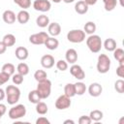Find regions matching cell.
Instances as JSON below:
<instances>
[{
    "label": "cell",
    "mask_w": 124,
    "mask_h": 124,
    "mask_svg": "<svg viewBox=\"0 0 124 124\" xmlns=\"http://www.w3.org/2000/svg\"><path fill=\"white\" fill-rule=\"evenodd\" d=\"M6 99L9 105H16L20 98V90L16 85H8L5 89Z\"/></svg>",
    "instance_id": "1"
},
{
    "label": "cell",
    "mask_w": 124,
    "mask_h": 124,
    "mask_svg": "<svg viewBox=\"0 0 124 124\" xmlns=\"http://www.w3.org/2000/svg\"><path fill=\"white\" fill-rule=\"evenodd\" d=\"M86 46L91 52L98 53L103 46V42L101 37L94 34L89 35V37L86 39Z\"/></svg>",
    "instance_id": "2"
},
{
    "label": "cell",
    "mask_w": 124,
    "mask_h": 124,
    "mask_svg": "<svg viewBox=\"0 0 124 124\" xmlns=\"http://www.w3.org/2000/svg\"><path fill=\"white\" fill-rule=\"evenodd\" d=\"M36 90L38 91L41 99H46L49 97L51 93V81L49 79H45L42 81H39L37 84Z\"/></svg>",
    "instance_id": "3"
},
{
    "label": "cell",
    "mask_w": 124,
    "mask_h": 124,
    "mask_svg": "<svg viewBox=\"0 0 124 124\" xmlns=\"http://www.w3.org/2000/svg\"><path fill=\"white\" fill-rule=\"evenodd\" d=\"M110 59L107 54H100L97 60V71L100 74H106L110 69Z\"/></svg>",
    "instance_id": "4"
},
{
    "label": "cell",
    "mask_w": 124,
    "mask_h": 124,
    "mask_svg": "<svg viewBox=\"0 0 124 124\" xmlns=\"http://www.w3.org/2000/svg\"><path fill=\"white\" fill-rule=\"evenodd\" d=\"M67 40L74 44L81 43L85 40V33L81 29H73L67 33Z\"/></svg>",
    "instance_id": "5"
},
{
    "label": "cell",
    "mask_w": 124,
    "mask_h": 124,
    "mask_svg": "<svg viewBox=\"0 0 124 124\" xmlns=\"http://www.w3.org/2000/svg\"><path fill=\"white\" fill-rule=\"evenodd\" d=\"M25 114H26V108L24 105H21V104H18V105L12 107L8 112L9 117L11 119H14V120L19 119V118L25 116Z\"/></svg>",
    "instance_id": "6"
},
{
    "label": "cell",
    "mask_w": 124,
    "mask_h": 124,
    "mask_svg": "<svg viewBox=\"0 0 124 124\" xmlns=\"http://www.w3.org/2000/svg\"><path fill=\"white\" fill-rule=\"evenodd\" d=\"M48 38V34L46 32H39L36 34H32L29 37V42L33 45H37V46H41L44 45L46 40Z\"/></svg>",
    "instance_id": "7"
},
{
    "label": "cell",
    "mask_w": 124,
    "mask_h": 124,
    "mask_svg": "<svg viewBox=\"0 0 124 124\" xmlns=\"http://www.w3.org/2000/svg\"><path fill=\"white\" fill-rule=\"evenodd\" d=\"M70 106H71V98H69L65 94L60 95L55 101V108L57 109H66L70 108Z\"/></svg>",
    "instance_id": "8"
},
{
    "label": "cell",
    "mask_w": 124,
    "mask_h": 124,
    "mask_svg": "<svg viewBox=\"0 0 124 124\" xmlns=\"http://www.w3.org/2000/svg\"><path fill=\"white\" fill-rule=\"evenodd\" d=\"M33 8L38 12H48L51 8V4L48 0H35L33 2Z\"/></svg>",
    "instance_id": "9"
},
{
    "label": "cell",
    "mask_w": 124,
    "mask_h": 124,
    "mask_svg": "<svg viewBox=\"0 0 124 124\" xmlns=\"http://www.w3.org/2000/svg\"><path fill=\"white\" fill-rule=\"evenodd\" d=\"M70 73H71V75H72L74 78H76L78 79V80H82V79L85 78V73H84V71L82 70L81 66H79V65H78V64H76V63L71 66V68H70Z\"/></svg>",
    "instance_id": "10"
},
{
    "label": "cell",
    "mask_w": 124,
    "mask_h": 124,
    "mask_svg": "<svg viewBox=\"0 0 124 124\" xmlns=\"http://www.w3.org/2000/svg\"><path fill=\"white\" fill-rule=\"evenodd\" d=\"M54 57L50 54H45L41 58V65L45 69H50L54 66Z\"/></svg>",
    "instance_id": "11"
},
{
    "label": "cell",
    "mask_w": 124,
    "mask_h": 124,
    "mask_svg": "<svg viewBox=\"0 0 124 124\" xmlns=\"http://www.w3.org/2000/svg\"><path fill=\"white\" fill-rule=\"evenodd\" d=\"M103 92V87L98 82H93L88 87V93L92 97H99Z\"/></svg>",
    "instance_id": "12"
},
{
    "label": "cell",
    "mask_w": 124,
    "mask_h": 124,
    "mask_svg": "<svg viewBox=\"0 0 124 124\" xmlns=\"http://www.w3.org/2000/svg\"><path fill=\"white\" fill-rule=\"evenodd\" d=\"M2 18H3L5 23L13 24L16 20V15L11 10H6V11H4V13L2 15Z\"/></svg>",
    "instance_id": "13"
},
{
    "label": "cell",
    "mask_w": 124,
    "mask_h": 124,
    "mask_svg": "<svg viewBox=\"0 0 124 124\" xmlns=\"http://www.w3.org/2000/svg\"><path fill=\"white\" fill-rule=\"evenodd\" d=\"M65 60L70 64H75L78 61V52L74 48L67 49L65 53Z\"/></svg>",
    "instance_id": "14"
},
{
    "label": "cell",
    "mask_w": 124,
    "mask_h": 124,
    "mask_svg": "<svg viewBox=\"0 0 124 124\" xmlns=\"http://www.w3.org/2000/svg\"><path fill=\"white\" fill-rule=\"evenodd\" d=\"M88 7L89 6L86 4V2L84 0H79L75 5V11L78 15H84L88 12Z\"/></svg>",
    "instance_id": "15"
},
{
    "label": "cell",
    "mask_w": 124,
    "mask_h": 124,
    "mask_svg": "<svg viewBox=\"0 0 124 124\" xmlns=\"http://www.w3.org/2000/svg\"><path fill=\"white\" fill-rule=\"evenodd\" d=\"M15 54H16V57L18 59V60H26L28 58V55H29V52H28V49L24 46H17L16 48V51H15Z\"/></svg>",
    "instance_id": "16"
},
{
    "label": "cell",
    "mask_w": 124,
    "mask_h": 124,
    "mask_svg": "<svg viewBox=\"0 0 124 124\" xmlns=\"http://www.w3.org/2000/svg\"><path fill=\"white\" fill-rule=\"evenodd\" d=\"M47 30H48V34L51 37H56L61 33V26L58 22H51L48 24L47 26Z\"/></svg>",
    "instance_id": "17"
},
{
    "label": "cell",
    "mask_w": 124,
    "mask_h": 124,
    "mask_svg": "<svg viewBox=\"0 0 124 124\" xmlns=\"http://www.w3.org/2000/svg\"><path fill=\"white\" fill-rule=\"evenodd\" d=\"M30 19V15L26 10H21L17 13L16 15V20L20 23V24H25L29 21Z\"/></svg>",
    "instance_id": "18"
},
{
    "label": "cell",
    "mask_w": 124,
    "mask_h": 124,
    "mask_svg": "<svg viewBox=\"0 0 124 124\" xmlns=\"http://www.w3.org/2000/svg\"><path fill=\"white\" fill-rule=\"evenodd\" d=\"M44 45L46 46V47L47 49H49V50H54V49H56V48L58 47L59 42H58L57 39H55V37H48V38L46 40V42H45Z\"/></svg>",
    "instance_id": "19"
},
{
    "label": "cell",
    "mask_w": 124,
    "mask_h": 124,
    "mask_svg": "<svg viewBox=\"0 0 124 124\" xmlns=\"http://www.w3.org/2000/svg\"><path fill=\"white\" fill-rule=\"evenodd\" d=\"M49 23H50V22H49V18H48V16H46V15H40V16L36 18V24H37L39 27H41V28H45V27L48 26Z\"/></svg>",
    "instance_id": "20"
},
{
    "label": "cell",
    "mask_w": 124,
    "mask_h": 124,
    "mask_svg": "<svg viewBox=\"0 0 124 124\" xmlns=\"http://www.w3.org/2000/svg\"><path fill=\"white\" fill-rule=\"evenodd\" d=\"M103 45H104V47L106 48V50H108V51H113L117 46L116 41L114 39H112V38L106 39V41L104 42Z\"/></svg>",
    "instance_id": "21"
},
{
    "label": "cell",
    "mask_w": 124,
    "mask_h": 124,
    "mask_svg": "<svg viewBox=\"0 0 124 124\" xmlns=\"http://www.w3.org/2000/svg\"><path fill=\"white\" fill-rule=\"evenodd\" d=\"M113 57L119 62V65H124V50L120 47H116L113 50Z\"/></svg>",
    "instance_id": "22"
},
{
    "label": "cell",
    "mask_w": 124,
    "mask_h": 124,
    "mask_svg": "<svg viewBox=\"0 0 124 124\" xmlns=\"http://www.w3.org/2000/svg\"><path fill=\"white\" fill-rule=\"evenodd\" d=\"M96 28H97V26H96L95 22H93V21H87L84 24V26H83V31H84L85 34L92 35V34L95 33Z\"/></svg>",
    "instance_id": "23"
},
{
    "label": "cell",
    "mask_w": 124,
    "mask_h": 124,
    "mask_svg": "<svg viewBox=\"0 0 124 124\" xmlns=\"http://www.w3.org/2000/svg\"><path fill=\"white\" fill-rule=\"evenodd\" d=\"M2 42H3V44H4L7 47L13 46L16 44V37H15V35H13V34H6V35L3 37Z\"/></svg>",
    "instance_id": "24"
},
{
    "label": "cell",
    "mask_w": 124,
    "mask_h": 124,
    "mask_svg": "<svg viewBox=\"0 0 124 124\" xmlns=\"http://www.w3.org/2000/svg\"><path fill=\"white\" fill-rule=\"evenodd\" d=\"M1 70H2L1 72H3V73H5V74L9 75L10 77H12V76L15 74V72H16V67H15V65L12 64V63H6V64H4V65L2 66V69H1Z\"/></svg>",
    "instance_id": "25"
},
{
    "label": "cell",
    "mask_w": 124,
    "mask_h": 124,
    "mask_svg": "<svg viewBox=\"0 0 124 124\" xmlns=\"http://www.w3.org/2000/svg\"><path fill=\"white\" fill-rule=\"evenodd\" d=\"M64 94L68 96L69 98H72L76 96V90H75V84L74 83H67L64 87Z\"/></svg>",
    "instance_id": "26"
},
{
    "label": "cell",
    "mask_w": 124,
    "mask_h": 124,
    "mask_svg": "<svg viewBox=\"0 0 124 124\" xmlns=\"http://www.w3.org/2000/svg\"><path fill=\"white\" fill-rule=\"evenodd\" d=\"M41 100H42V99H41V97H40V95H39V93H38V91H37L36 89L29 92V94H28V101H29L30 103H32V104H37V103H39Z\"/></svg>",
    "instance_id": "27"
},
{
    "label": "cell",
    "mask_w": 124,
    "mask_h": 124,
    "mask_svg": "<svg viewBox=\"0 0 124 124\" xmlns=\"http://www.w3.org/2000/svg\"><path fill=\"white\" fill-rule=\"evenodd\" d=\"M103 115H104L103 111H101V110H99V109H93V110H91V111H90L89 117H90V119H91L92 121L98 122V121L102 120Z\"/></svg>",
    "instance_id": "28"
},
{
    "label": "cell",
    "mask_w": 124,
    "mask_h": 124,
    "mask_svg": "<svg viewBox=\"0 0 124 124\" xmlns=\"http://www.w3.org/2000/svg\"><path fill=\"white\" fill-rule=\"evenodd\" d=\"M75 84V90H76V95H83L86 91V85L82 81H78Z\"/></svg>",
    "instance_id": "29"
},
{
    "label": "cell",
    "mask_w": 124,
    "mask_h": 124,
    "mask_svg": "<svg viewBox=\"0 0 124 124\" xmlns=\"http://www.w3.org/2000/svg\"><path fill=\"white\" fill-rule=\"evenodd\" d=\"M36 111H37V113H39L41 115H45L48 111V108L46 103L40 101L39 103L36 104Z\"/></svg>",
    "instance_id": "30"
},
{
    "label": "cell",
    "mask_w": 124,
    "mask_h": 124,
    "mask_svg": "<svg viewBox=\"0 0 124 124\" xmlns=\"http://www.w3.org/2000/svg\"><path fill=\"white\" fill-rule=\"evenodd\" d=\"M16 71H17L18 74H20V75H22V76L24 77V76L28 75V73H29V66H28L26 63L21 62V63H19V64L17 65Z\"/></svg>",
    "instance_id": "31"
},
{
    "label": "cell",
    "mask_w": 124,
    "mask_h": 124,
    "mask_svg": "<svg viewBox=\"0 0 124 124\" xmlns=\"http://www.w3.org/2000/svg\"><path fill=\"white\" fill-rule=\"evenodd\" d=\"M103 3H104L105 10L108 12H110L115 9L117 5V0H103Z\"/></svg>",
    "instance_id": "32"
},
{
    "label": "cell",
    "mask_w": 124,
    "mask_h": 124,
    "mask_svg": "<svg viewBox=\"0 0 124 124\" xmlns=\"http://www.w3.org/2000/svg\"><path fill=\"white\" fill-rule=\"evenodd\" d=\"M34 78L39 82V81H42V80H45L47 78V74L46 71L44 70H37L35 73H34Z\"/></svg>",
    "instance_id": "33"
},
{
    "label": "cell",
    "mask_w": 124,
    "mask_h": 124,
    "mask_svg": "<svg viewBox=\"0 0 124 124\" xmlns=\"http://www.w3.org/2000/svg\"><path fill=\"white\" fill-rule=\"evenodd\" d=\"M14 2L22 10H27L31 6V0H14Z\"/></svg>",
    "instance_id": "34"
},
{
    "label": "cell",
    "mask_w": 124,
    "mask_h": 124,
    "mask_svg": "<svg viewBox=\"0 0 124 124\" xmlns=\"http://www.w3.org/2000/svg\"><path fill=\"white\" fill-rule=\"evenodd\" d=\"M114 89L118 93H120V94H122L124 92V80L122 78L117 79L115 81V83H114Z\"/></svg>",
    "instance_id": "35"
},
{
    "label": "cell",
    "mask_w": 124,
    "mask_h": 124,
    "mask_svg": "<svg viewBox=\"0 0 124 124\" xmlns=\"http://www.w3.org/2000/svg\"><path fill=\"white\" fill-rule=\"evenodd\" d=\"M56 68L61 71V72H64L68 69V62L66 60H63V59H60L56 62Z\"/></svg>",
    "instance_id": "36"
},
{
    "label": "cell",
    "mask_w": 124,
    "mask_h": 124,
    "mask_svg": "<svg viewBox=\"0 0 124 124\" xmlns=\"http://www.w3.org/2000/svg\"><path fill=\"white\" fill-rule=\"evenodd\" d=\"M12 80H13L14 84L19 85V84H21V83L23 82V76L20 75V74H18V73L14 74V75L12 76Z\"/></svg>",
    "instance_id": "37"
},
{
    "label": "cell",
    "mask_w": 124,
    "mask_h": 124,
    "mask_svg": "<svg viewBox=\"0 0 124 124\" xmlns=\"http://www.w3.org/2000/svg\"><path fill=\"white\" fill-rule=\"evenodd\" d=\"M92 122V120L90 119L89 115H81L78 118V123L79 124H90Z\"/></svg>",
    "instance_id": "38"
},
{
    "label": "cell",
    "mask_w": 124,
    "mask_h": 124,
    "mask_svg": "<svg viewBox=\"0 0 124 124\" xmlns=\"http://www.w3.org/2000/svg\"><path fill=\"white\" fill-rule=\"evenodd\" d=\"M10 78H11V77H10L9 75H7V74L1 72V73H0V86L3 85V84H5L6 82H8V80L10 79Z\"/></svg>",
    "instance_id": "39"
},
{
    "label": "cell",
    "mask_w": 124,
    "mask_h": 124,
    "mask_svg": "<svg viewBox=\"0 0 124 124\" xmlns=\"http://www.w3.org/2000/svg\"><path fill=\"white\" fill-rule=\"evenodd\" d=\"M116 75L119 78H123L124 77V65H119L116 69Z\"/></svg>",
    "instance_id": "40"
},
{
    "label": "cell",
    "mask_w": 124,
    "mask_h": 124,
    "mask_svg": "<svg viewBox=\"0 0 124 124\" xmlns=\"http://www.w3.org/2000/svg\"><path fill=\"white\" fill-rule=\"evenodd\" d=\"M49 123H50L49 120L44 116H41L36 120V124H49Z\"/></svg>",
    "instance_id": "41"
},
{
    "label": "cell",
    "mask_w": 124,
    "mask_h": 124,
    "mask_svg": "<svg viewBox=\"0 0 124 124\" xmlns=\"http://www.w3.org/2000/svg\"><path fill=\"white\" fill-rule=\"evenodd\" d=\"M6 111H7V107H6L4 104H1V103H0V119H1V117L6 113Z\"/></svg>",
    "instance_id": "42"
},
{
    "label": "cell",
    "mask_w": 124,
    "mask_h": 124,
    "mask_svg": "<svg viewBox=\"0 0 124 124\" xmlns=\"http://www.w3.org/2000/svg\"><path fill=\"white\" fill-rule=\"evenodd\" d=\"M6 49H7V46H6L3 44V42L1 41V42H0V54H3V53H5Z\"/></svg>",
    "instance_id": "43"
},
{
    "label": "cell",
    "mask_w": 124,
    "mask_h": 124,
    "mask_svg": "<svg viewBox=\"0 0 124 124\" xmlns=\"http://www.w3.org/2000/svg\"><path fill=\"white\" fill-rule=\"evenodd\" d=\"M85 2H86V4L88 5V6H92V5H95L97 2H98V0H84Z\"/></svg>",
    "instance_id": "44"
},
{
    "label": "cell",
    "mask_w": 124,
    "mask_h": 124,
    "mask_svg": "<svg viewBox=\"0 0 124 124\" xmlns=\"http://www.w3.org/2000/svg\"><path fill=\"white\" fill-rule=\"evenodd\" d=\"M6 97V93H5V90H3L2 88H0V101L4 100V98Z\"/></svg>",
    "instance_id": "45"
},
{
    "label": "cell",
    "mask_w": 124,
    "mask_h": 124,
    "mask_svg": "<svg viewBox=\"0 0 124 124\" xmlns=\"http://www.w3.org/2000/svg\"><path fill=\"white\" fill-rule=\"evenodd\" d=\"M68 123H70V124H75V121H74V120H71V119H67V120L64 121V124H68Z\"/></svg>",
    "instance_id": "46"
},
{
    "label": "cell",
    "mask_w": 124,
    "mask_h": 124,
    "mask_svg": "<svg viewBox=\"0 0 124 124\" xmlns=\"http://www.w3.org/2000/svg\"><path fill=\"white\" fill-rule=\"evenodd\" d=\"M64 3H67V4H70V3H73L75 0H62Z\"/></svg>",
    "instance_id": "47"
},
{
    "label": "cell",
    "mask_w": 124,
    "mask_h": 124,
    "mask_svg": "<svg viewBox=\"0 0 124 124\" xmlns=\"http://www.w3.org/2000/svg\"><path fill=\"white\" fill-rule=\"evenodd\" d=\"M52 2H54V3H60L62 0H51Z\"/></svg>",
    "instance_id": "48"
}]
</instances>
